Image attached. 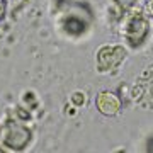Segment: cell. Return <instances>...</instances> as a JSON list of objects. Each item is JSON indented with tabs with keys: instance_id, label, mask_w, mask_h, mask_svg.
Returning a JSON list of instances; mask_svg holds the SVG:
<instances>
[{
	"instance_id": "cell-3",
	"label": "cell",
	"mask_w": 153,
	"mask_h": 153,
	"mask_svg": "<svg viewBox=\"0 0 153 153\" xmlns=\"http://www.w3.org/2000/svg\"><path fill=\"white\" fill-rule=\"evenodd\" d=\"M126 58V49L121 44H105L97 53V68L100 71H112L119 68Z\"/></svg>"
},
{
	"instance_id": "cell-7",
	"label": "cell",
	"mask_w": 153,
	"mask_h": 153,
	"mask_svg": "<svg viewBox=\"0 0 153 153\" xmlns=\"http://www.w3.org/2000/svg\"><path fill=\"white\" fill-rule=\"evenodd\" d=\"M71 102H73V105H82L83 102H85V97H83L80 92H75L71 95Z\"/></svg>"
},
{
	"instance_id": "cell-1",
	"label": "cell",
	"mask_w": 153,
	"mask_h": 153,
	"mask_svg": "<svg viewBox=\"0 0 153 153\" xmlns=\"http://www.w3.org/2000/svg\"><path fill=\"white\" fill-rule=\"evenodd\" d=\"M123 33L131 48H140L150 34V22L146 16L143 12H133L131 16H128Z\"/></svg>"
},
{
	"instance_id": "cell-5",
	"label": "cell",
	"mask_w": 153,
	"mask_h": 153,
	"mask_svg": "<svg viewBox=\"0 0 153 153\" xmlns=\"http://www.w3.org/2000/svg\"><path fill=\"white\" fill-rule=\"evenodd\" d=\"M63 29H65V33L71 34V36H80L87 29V24L80 17L70 16V17H66L65 22H63Z\"/></svg>"
},
{
	"instance_id": "cell-8",
	"label": "cell",
	"mask_w": 153,
	"mask_h": 153,
	"mask_svg": "<svg viewBox=\"0 0 153 153\" xmlns=\"http://www.w3.org/2000/svg\"><path fill=\"white\" fill-rule=\"evenodd\" d=\"M145 12L148 16L153 17V0H146V5H145Z\"/></svg>"
},
{
	"instance_id": "cell-2",
	"label": "cell",
	"mask_w": 153,
	"mask_h": 153,
	"mask_svg": "<svg viewBox=\"0 0 153 153\" xmlns=\"http://www.w3.org/2000/svg\"><path fill=\"white\" fill-rule=\"evenodd\" d=\"M31 131L26 126L17 124V123H7L2 131H0V138H2V145L7 150L12 152H21L26 150L27 145L31 143Z\"/></svg>"
},
{
	"instance_id": "cell-4",
	"label": "cell",
	"mask_w": 153,
	"mask_h": 153,
	"mask_svg": "<svg viewBox=\"0 0 153 153\" xmlns=\"http://www.w3.org/2000/svg\"><path fill=\"white\" fill-rule=\"evenodd\" d=\"M95 105H97L99 112L104 116H116L121 111V100L117 99V95H114L112 92H107V90H102L97 94Z\"/></svg>"
},
{
	"instance_id": "cell-6",
	"label": "cell",
	"mask_w": 153,
	"mask_h": 153,
	"mask_svg": "<svg viewBox=\"0 0 153 153\" xmlns=\"http://www.w3.org/2000/svg\"><path fill=\"white\" fill-rule=\"evenodd\" d=\"M136 2L138 0H114V4L117 7H119L123 12H128V10H131L133 7L136 5Z\"/></svg>"
},
{
	"instance_id": "cell-9",
	"label": "cell",
	"mask_w": 153,
	"mask_h": 153,
	"mask_svg": "<svg viewBox=\"0 0 153 153\" xmlns=\"http://www.w3.org/2000/svg\"><path fill=\"white\" fill-rule=\"evenodd\" d=\"M5 9H7L5 0H0V21L4 19V16H5Z\"/></svg>"
}]
</instances>
